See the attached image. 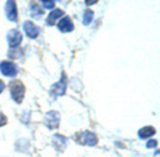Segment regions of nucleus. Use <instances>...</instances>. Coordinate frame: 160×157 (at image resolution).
I'll use <instances>...</instances> for the list:
<instances>
[{
	"mask_svg": "<svg viewBox=\"0 0 160 157\" xmlns=\"http://www.w3.org/2000/svg\"><path fill=\"white\" fill-rule=\"evenodd\" d=\"M8 88H10V93H11V99L15 103H18V104H21L22 99H24V95H26V87H24L22 80L13 78V80L10 82V85H8Z\"/></svg>",
	"mask_w": 160,
	"mask_h": 157,
	"instance_id": "1",
	"label": "nucleus"
},
{
	"mask_svg": "<svg viewBox=\"0 0 160 157\" xmlns=\"http://www.w3.org/2000/svg\"><path fill=\"white\" fill-rule=\"evenodd\" d=\"M66 88H68V75H66L64 72L61 74V78H59V82H56L55 85H51L50 88V95L51 96H62L66 93Z\"/></svg>",
	"mask_w": 160,
	"mask_h": 157,
	"instance_id": "2",
	"label": "nucleus"
},
{
	"mask_svg": "<svg viewBox=\"0 0 160 157\" xmlns=\"http://www.w3.org/2000/svg\"><path fill=\"white\" fill-rule=\"evenodd\" d=\"M75 139L80 143V144L83 146H96L98 144V136L95 132H90V130H87V132H82L80 133V136H75Z\"/></svg>",
	"mask_w": 160,
	"mask_h": 157,
	"instance_id": "3",
	"label": "nucleus"
},
{
	"mask_svg": "<svg viewBox=\"0 0 160 157\" xmlns=\"http://www.w3.org/2000/svg\"><path fill=\"white\" fill-rule=\"evenodd\" d=\"M59 120H61V115H59L58 111H48V112L43 115V122H45V125H47L50 130L58 128Z\"/></svg>",
	"mask_w": 160,
	"mask_h": 157,
	"instance_id": "4",
	"label": "nucleus"
},
{
	"mask_svg": "<svg viewBox=\"0 0 160 157\" xmlns=\"http://www.w3.org/2000/svg\"><path fill=\"white\" fill-rule=\"evenodd\" d=\"M0 72H2L3 75H7V77H16V74H18V66L13 61H10V59H7V61H2L0 63Z\"/></svg>",
	"mask_w": 160,
	"mask_h": 157,
	"instance_id": "5",
	"label": "nucleus"
},
{
	"mask_svg": "<svg viewBox=\"0 0 160 157\" xmlns=\"http://www.w3.org/2000/svg\"><path fill=\"white\" fill-rule=\"evenodd\" d=\"M7 42H8L10 48H18V47H21L22 34H21L18 29H11V31L7 34Z\"/></svg>",
	"mask_w": 160,
	"mask_h": 157,
	"instance_id": "6",
	"label": "nucleus"
},
{
	"mask_svg": "<svg viewBox=\"0 0 160 157\" xmlns=\"http://www.w3.org/2000/svg\"><path fill=\"white\" fill-rule=\"evenodd\" d=\"M5 16L8 21L16 23L18 21V3L13 2V0H8L5 3Z\"/></svg>",
	"mask_w": 160,
	"mask_h": 157,
	"instance_id": "7",
	"label": "nucleus"
},
{
	"mask_svg": "<svg viewBox=\"0 0 160 157\" xmlns=\"http://www.w3.org/2000/svg\"><path fill=\"white\" fill-rule=\"evenodd\" d=\"M22 29H24V34L28 35L29 38H37L38 34H40V28H38L34 21H31V19H28V21L22 23Z\"/></svg>",
	"mask_w": 160,
	"mask_h": 157,
	"instance_id": "8",
	"label": "nucleus"
},
{
	"mask_svg": "<svg viewBox=\"0 0 160 157\" xmlns=\"http://www.w3.org/2000/svg\"><path fill=\"white\" fill-rule=\"evenodd\" d=\"M56 26H58V29H59L62 34H69V32L74 31V23H72V19H71L69 16H66V15L56 23Z\"/></svg>",
	"mask_w": 160,
	"mask_h": 157,
	"instance_id": "9",
	"label": "nucleus"
},
{
	"mask_svg": "<svg viewBox=\"0 0 160 157\" xmlns=\"http://www.w3.org/2000/svg\"><path fill=\"white\" fill-rule=\"evenodd\" d=\"M62 16H64V11H62V10H59V8L51 10L50 15H48V18H47V24H48V26H55Z\"/></svg>",
	"mask_w": 160,
	"mask_h": 157,
	"instance_id": "10",
	"label": "nucleus"
},
{
	"mask_svg": "<svg viewBox=\"0 0 160 157\" xmlns=\"http://www.w3.org/2000/svg\"><path fill=\"white\" fill-rule=\"evenodd\" d=\"M51 141H53V146H55L58 151H62V149L66 148V144H68V138L62 136V135H59V133H55V135H53Z\"/></svg>",
	"mask_w": 160,
	"mask_h": 157,
	"instance_id": "11",
	"label": "nucleus"
},
{
	"mask_svg": "<svg viewBox=\"0 0 160 157\" xmlns=\"http://www.w3.org/2000/svg\"><path fill=\"white\" fill-rule=\"evenodd\" d=\"M155 133H157V130H155L154 127L148 125V127H142V128H139V132H138V136H139L141 139H148V138L154 136Z\"/></svg>",
	"mask_w": 160,
	"mask_h": 157,
	"instance_id": "12",
	"label": "nucleus"
},
{
	"mask_svg": "<svg viewBox=\"0 0 160 157\" xmlns=\"http://www.w3.org/2000/svg\"><path fill=\"white\" fill-rule=\"evenodd\" d=\"M29 10H31V16L32 18H40L43 15V8L40 7L38 2H31L29 3Z\"/></svg>",
	"mask_w": 160,
	"mask_h": 157,
	"instance_id": "13",
	"label": "nucleus"
},
{
	"mask_svg": "<svg viewBox=\"0 0 160 157\" xmlns=\"http://www.w3.org/2000/svg\"><path fill=\"white\" fill-rule=\"evenodd\" d=\"M93 18H95V13H93V10L87 8V10L83 11V19H82V23H83L85 26H88V24L93 21Z\"/></svg>",
	"mask_w": 160,
	"mask_h": 157,
	"instance_id": "14",
	"label": "nucleus"
},
{
	"mask_svg": "<svg viewBox=\"0 0 160 157\" xmlns=\"http://www.w3.org/2000/svg\"><path fill=\"white\" fill-rule=\"evenodd\" d=\"M24 55V50L21 48V47H18V48H10V51H8V56L13 59V58H21ZM10 59V61H11Z\"/></svg>",
	"mask_w": 160,
	"mask_h": 157,
	"instance_id": "15",
	"label": "nucleus"
},
{
	"mask_svg": "<svg viewBox=\"0 0 160 157\" xmlns=\"http://www.w3.org/2000/svg\"><path fill=\"white\" fill-rule=\"evenodd\" d=\"M40 3V7H42V8H47V10H55L56 7V2H55V0H51V2H50V0H42V2H38Z\"/></svg>",
	"mask_w": 160,
	"mask_h": 157,
	"instance_id": "16",
	"label": "nucleus"
},
{
	"mask_svg": "<svg viewBox=\"0 0 160 157\" xmlns=\"http://www.w3.org/2000/svg\"><path fill=\"white\" fill-rule=\"evenodd\" d=\"M8 124V117L3 114V112H0V127H3Z\"/></svg>",
	"mask_w": 160,
	"mask_h": 157,
	"instance_id": "17",
	"label": "nucleus"
},
{
	"mask_svg": "<svg viewBox=\"0 0 160 157\" xmlns=\"http://www.w3.org/2000/svg\"><path fill=\"white\" fill-rule=\"evenodd\" d=\"M157 144H158V143H157V139H149V141H148V144H146V146H148L149 149H152V148H157Z\"/></svg>",
	"mask_w": 160,
	"mask_h": 157,
	"instance_id": "18",
	"label": "nucleus"
},
{
	"mask_svg": "<svg viewBox=\"0 0 160 157\" xmlns=\"http://www.w3.org/2000/svg\"><path fill=\"white\" fill-rule=\"evenodd\" d=\"M5 87H7V85H5V82L2 80V78H0V93H2V91L5 90Z\"/></svg>",
	"mask_w": 160,
	"mask_h": 157,
	"instance_id": "19",
	"label": "nucleus"
},
{
	"mask_svg": "<svg viewBox=\"0 0 160 157\" xmlns=\"http://www.w3.org/2000/svg\"><path fill=\"white\" fill-rule=\"evenodd\" d=\"M98 3V0H91V2H85V5H95Z\"/></svg>",
	"mask_w": 160,
	"mask_h": 157,
	"instance_id": "20",
	"label": "nucleus"
}]
</instances>
